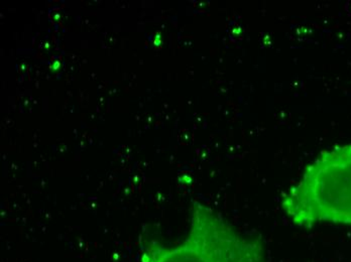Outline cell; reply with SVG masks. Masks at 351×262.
<instances>
[{"label":"cell","instance_id":"obj_1","mask_svg":"<svg viewBox=\"0 0 351 262\" xmlns=\"http://www.w3.org/2000/svg\"><path fill=\"white\" fill-rule=\"evenodd\" d=\"M140 262H267L258 235L241 232L202 202H192L185 237L167 244L155 237L141 239Z\"/></svg>","mask_w":351,"mask_h":262},{"label":"cell","instance_id":"obj_2","mask_svg":"<svg viewBox=\"0 0 351 262\" xmlns=\"http://www.w3.org/2000/svg\"><path fill=\"white\" fill-rule=\"evenodd\" d=\"M281 208L298 227L351 225V144L321 151L282 193Z\"/></svg>","mask_w":351,"mask_h":262}]
</instances>
